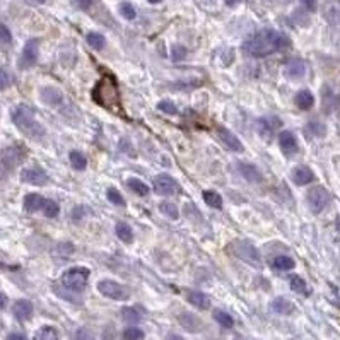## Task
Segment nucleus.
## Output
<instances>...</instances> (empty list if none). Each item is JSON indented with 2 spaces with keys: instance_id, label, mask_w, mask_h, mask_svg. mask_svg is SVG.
I'll use <instances>...</instances> for the list:
<instances>
[{
  "instance_id": "nucleus-22",
  "label": "nucleus",
  "mask_w": 340,
  "mask_h": 340,
  "mask_svg": "<svg viewBox=\"0 0 340 340\" xmlns=\"http://www.w3.org/2000/svg\"><path fill=\"white\" fill-rule=\"evenodd\" d=\"M43 205H45V198L41 197V195H38V194L26 195L24 209L28 210V212H38V210H43Z\"/></svg>"
},
{
  "instance_id": "nucleus-56",
  "label": "nucleus",
  "mask_w": 340,
  "mask_h": 340,
  "mask_svg": "<svg viewBox=\"0 0 340 340\" xmlns=\"http://www.w3.org/2000/svg\"><path fill=\"white\" fill-rule=\"evenodd\" d=\"M35 2H38V3H43V2H47V0H35Z\"/></svg>"
},
{
  "instance_id": "nucleus-38",
  "label": "nucleus",
  "mask_w": 340,
  "mask_h": 340,
  "mask_svg": "<svg viewBox=\"0 0 340 340\" xmlns=\"http://www.w3.org/2000/svg\"><path fill=\"white\" fill-rule=\"evenodd\" d=\"M306 132H308L311 137H322L327 130H325V125H322V123L311 122V123H308V127H306Z\"/></svg>"
},
{
  "instance_id": "nucleus-28",
  "label": "nucleus",
  "mask_w": 340,
  "mask_h": 340,
  "mask_svg": "<svg viewBox=\"0 0 340 340\" xmlns=\"http://www.w3.org/2000/svg\"><path fill=\"white\" fill-rule=\"evenodd\" d=\"M86 41H88V45L93 50H103L104 45H106V40H104V36L101 33H89L86 36Z\"/></svg>"
},
{
  "instance_id": "nucleus-36",
  "label": "nucleus",
  "mask_w": 340,
  "mask_h": 340,
  "mask_svg": "<svg viewBox=\"0 0 340 340\" xmlns=\"http://www.w3.org/2000/svg\"><path fill=\"white\" fill-rule=\"evenodd\" d=\"M60 212V207H58V203L53 202V200H45V205H43V214L47 215V217H50V219H53L56 217Z\"/></svg>"
},
{
  "instance_id": "nucleus-8",
  "label": "nucleus",
  "mask_w": 340,
  "mask_h": 340,
  "mask_svg": "<svg viewBox=\"0 0 340 340\" xmlns=\"http://www.w3.org/2000/svg\"><path fill=\"white\" fill-rule=\"evenodd\" d=\"M152 188L157 195H175L180 192L178 181L166 173H161L152 180Z\"/></svg>"
},
{
  "instance_id": "nucleus-49",
  "label": "nucleus",
  "mask_w": 340,
  "mask_h": 340,
  "mask_svg": "<svg viewBox=\"0 0 340 340\" xmlns=\"http://www.w3.org/2000/svg\"><path fill=\"white\" fill-rule=\"evenodd\" d=\"M81 214H82V215L86 214V209H84V207H77V209L74 210V219H75V221H79V219H81Z\"/></svg>"
},
{
  "instance_id": "nucleus-18",
  "label": "nucleus",
  "mask_w": 340,
  "mask_h": 340,
  "mask_svg": "<svg viewBox=\"0 0 340 340\" xmlns=\"http://www.w3.org/2000/svg\"><path fill=\"white\" fill-rule=\"evenodd\" d=\"M12 311H14V315H16L17 320L26 322V320H29L33 315V303L28 299H19V301H16V304H14Z\"/></svg>"
},
{
  "instance_id": "nucleus-42",
  "label": "nucleus",
  "mask_w": 340,
  "mask_h": 340,
  "mask_svg": "<svg viewBox=\"0 0 340 340\" xmlns=\"http://www.w3.org/2000/svg\"><path fill=\"white\" fill-rule=\"evenodd\" d=\"M108 200L115 205H125V198L122 197V194L116 188H109L108 190Z\"/></svg>"
},
{
  "instance_id": "nucleus-21",
  "label": "nucleus",
  "mask_w": 340,
  "mask_h": 340,
  "mask_svg": "<svg viewBox=\"0 0 340 340\" xmlns=\"http://www.w3.org/2000/svg\"><path fill=\"white\" fill-rule=\"evenodd\" d=\"M178 322L188 332H198L202 328V322L195 315H192V313H181L178 316Z\"/></svg>"
},
{
  "instance_id": "nucleus-2",
  "label": "nucleus",
  "mask_w": 340,
  "mask_h": 340,
  "mask_svg": "<svg viewBox=\"0 0 340 340\" xmlns=\"http://www.w3.org/2000/svg\"><path fill=\"white\" fill-rule=\"evenodd\" d=\"M10 116H12V122L16 123V127L22 132V134L29 135V137H33V139H40L45 135V128L36 120L35 111H33L31 108L21 104V106L12 109Z\"/></svg>"
},
{
  "instance_id": "nucleus-19",
  "label": "nucleus",
  "mask_w": 340,
  "mask_h": 340,
  "mask_svg": "<svg viewBox=\"0 0 340 340\" xmlns=\"http://www.w3.org/2000/svg\"><path fill=\"white\" fill-rule=\"evenodd\" d=\"M41 99H43L47 104H50V106H58V104H62V101H63V94L56 88L48 86V88L41 89Z\"/></svg>"
},
{
  "instance_id": "nucleus-17",
  "label": "nucleus",
  "mask_w": 340,
  "mask_h": 340,
  "mask_svg": "<svg viewBox=\"0 0 340 340\" xmlns=\"http://www.w3.org/2000/svg\"><path fill=\"white\" fill-rule=\"evenodd\" d=\"M217 132H219L221 141L224 142L231 150H236V152H241V150H243V144L240 142V139H238L231 130H228L226 127H219Z\"/></svg>"
},
{
  "instance_id": "nucleus-35",
  "label": "nucleus",
  "mask_w": 340,
  "mask_h": 340,
  "mask_svg": "<svg viewBox=\"0 0 340 340\" xmlns=\"http://www.w3.org/2000/svg\"><path fill=\"white\" fill-rule=\"evenodd\" d=\"M122 318L125 320V322H128V323H139L142 320V315L135 308L127 306V308L122 309Z\"/></svg>"
},
{
  "instance_id": "nucleus-55",
  "label": "nucleus",
  "mask_w": 340,
  "mask_h": 340,
  "mask_svg": "<svg viewBox=\"0 0 340 340\" xmlns=\"http://www.w3.org/2000/svg\"><path fill=\"white\" fill-rule=\"evenodd\" d=\"M147 2H150V3H159L161 0H147Z\"/></svg>"
},
{
  "instance_id": "nucleus-37",
  "label": "nucleus",
  "mask_w": 340,
  "mask_h": 340,
  "mask_svg": "<svg viewBox=\"0 0 340 340\" xmlns=\"http://www.w3.org/2000/svg\"><path fill=\"white\" fill-rule=\"evenodd\" d=\"M118 10H120V14H122L123 17L128 19V21H132V19H135V16H137V10H135V7L132 5L130 2H123V3H120Z\"/></svg>"
},
{
  "instance_id": "nucleus-50",
  "label": "nucleus",
  "mask_w": 340,
  "mask_h": 340,
  "mask_svg": "<svg viewBox=\"0 0 340 340\" xmlns=\"http://www.w3.org/2000/svg\"><path fill=\"white\" fill-rule=\"evenodd\" d=\"M7 340H28V339H26V335H22V334H10L9 337H7Z\"/></svg>"
},
{
  "instance_id": "nucleus-15",
  "label": "nucleus",
  "mask_w": 340,
  "mask_h": 340,
  "mask_svg": "<svg viewBox=\"0 0 340 340\" xmlns=\"http://www.w3.org/2000/svg\"><path fill=\"white\" fill-rule=\"evenodd\" d=\"M291 180H292L296 185H299V187H303V185H308L315 180V173H313L308 166H297V168H294L292 173H291Z\"/></svg>"
},
{
  "instance_id": "nucleus-41",
  "label": "nucleus",
  "mask_w": 340,
  "mask_h": 340,
  "mask_svg": "<svg viewBox=\"0 0 340 340\" xmlns=\"http://www.w3.org/2000/svg\"><path fill=\"white\" fill-rule=\"evenodd\" d=\"M157 108H159L162 113H168V115H176V113H178V108H176V104L173 103V101H169V99L159 101Z\"/></svg>"
},
{
  "instance_id": "nucleus-33",
  "label": "nucleus",
  "mask_w": 340,
  "mask_h": 340,
  "mask_svg": "<svg viewBox=\"0 0 340 340\" xmlns=\"http://www.w3.org/2000/svg\"><path fill=\"white\" fill-rule=\"evenodd\" d=\"M214 320L224 328H233V325H234L233 316L229 315V313H226V311H221V309L214 311Z\"/></svg>"
},
{
  "instance_id": "nucleus-29",
  "label": "nucleus",
  "mask_w": 340,
  "mask_h": 340,
  "mask_svg": "<svg viewBox=\"0 0 340 340\" xmlns=\"http://www.w3.org/2000/svg\"><path fill=\"white\" fill-rule=\"evenodd\" d=\"M203 200H205L207 205L212 207V209H221V207H222V197L214 190H205V192H203Z\"/></svg>"
},
{
  "instance_id": "nucleus-44",
  "label": "nucleus",
  "mask_w": 340,
  "mask_h": 340,
  "mask_svg": "<svg viewBox=\"0 0 340 340\" xmlns=\"http://www.w3.org/2000/svg\"><path fill=\"white\" fill-rule=\"evenodd\" d=\"M0 43H3V45L12 43V35H10L9 28H7L5 24H2V22H0Z\"/></svg>"
},
{
  "instance_id": "nucleus-45",
  "label": "nucleus",
  "mask_w": 340,
  "mask_h": 340,
  "mask_svg": "<svg viewBox=\"0 0 340 340\" xmlns=\"http://www.w3.org/2000/svg\"><path fill=\"white\" fill-rule=\"evenodd\" d=\"M10 86V77L3 69H0V91L7 89Z\"/></svg>"
},
{
  "instance_id": "nucleus-32",
  "label": "nucleus",
  "mask_w": 340,
  "mask_h": 340,
  "mask_svg": "<svg viewBox=\"0 0 340 340\" xmlns=\"http://www.w3.org/2000/svg\"><path fill=\"white\" fill-rule=\"evenodd\" d=\"M35 340H58V334L53 327H41L35 334Z\"/></svg>"
},
{
  "instance_id": "nucleus-10",
  "label": "nucleus",
  "mask_w": 340,
  "mask_h": 340,
  "mask_svg": "<svg viewBox=\"0 0 340 340\" xmlns=\"http://www.w3.org/2000/svg\"><path fill=\"white\" fill-rule=\"evenodd\" d=\"M38 55H40V43H38V40H29L28 43L24 45V50H22V56H21L22 69L35 65L38 60Z\"/></svg>"
},
{
  "instance_id": "nucleus-57",
  "label": "nucleus",
  "mask_w": 340,
  "mask_h": 340,
  "mask_svg": "<svg viewBox=\"0 0 340 340\" xmlns=\"http://www.w3.org/2000/svg\"><path fill=\"white\" fill-rule=\"evenodd\" d=\"M3 327V323H2V320H0V328H2Z\"/></svg>"
},
{
  "instance_id": "nucleus-5",
  "label": "nucleus",
  "mask_w": 340,
  "mask_h": 340,
  "mask_svg": "<svg viewBox=\"0 0 340 340\" xmlns=\"http://www.w3.org/2000/svg\"><path fill=\"white\" fill-rule=\"evenodd\" d=\"M233 251L236 253L238 258H241L244 263H248V265L255 267V269H260V267H262L260 253L251 243H246V241H236V243L233 244Z\"/></svg>"
},
{
  "instance_id": "nucleus-53",
  "label": "nucleus",
  "mask_w": 340,
  "mask_h": 340,
  "mask_svg": "<svg viewBox=\"0 0 340 340\" xmlns=\"http://www.w3.org/2000/svg\"><path fill=\"white\" fill-rule=\"evenodd\" d=\"M168 340H183L181 337H176V335H171V337H169Z\"/></svg>"
},
{
  "instance_id": "nucleus-39",
  "label": "nucleus",
  "mask_w": 340,
  "mask_h": 340,
  "mask_svg": "<svg viewBox=\"0 0 340 340\" xmlns=\"http://www.w3.org/2000/svg\"><path fill=\"white\" fill-rule=\"evenodd\" d=\"M159 209H161V212L164 214V215H168V217H171V219H178V207L176 205H173V203H168V202H162L161 205H159Z\"/></svg>"
},
{
  "instance_id": "nucleus-34",
  "label": "nucleus",
  "mask_w": 340,
  "mask_h": 340,
  "mask_svg": "<svg viewBox=\"0 0 340 340\" xmlns=\"http://www.w3.org/2000/svg\"><path fill=\"white\" fill-rule=\"evenodd\" d=\"M291 289L294 291V292H299V294H308V284L304 282L303 277H299V275H292L291 277Z\"/></svg>"
},
{
  "instance_id": "nucleus-58",
  "label": "nucleus",
  "mask_w": 340,
  "mask_h": 340,
  "mask_svg": "<svg viewBox=\"0 0 340 340\" xmlns=\"http://www.w3.org/2000/svg\"><path fill=\"white\" fill-rule=\"evenodd\" d=\"M236 340H240V339H236Z\"/></svg>"
},
{
  "instance_id": "nucleus-48",
  "label": "nucleus",
  "mask_w": 340,
  "mask_h": 340,
  "mask_svg": "<svg viewBox=\"0 0 340 340\" xmlns=\"http://www.w3.org/2000/svg\"><path fill=\"white\" fill-rule=\"evenodd\" d=\"M301 3H303L309 12H315L316 10V0H301Z\"/></svg>"
},
{
  "instance_id": "nucleus-51",
  "label": "nucleus",
  "mask_w": 340,
  "mask_h": 340,
  "mask_svg": "<svg viewBox=\"0 0 340 340\" xmlns=\"http://www.w3.org/2000/svg\"><path fill=\"white\" fill-rule=\"evenodd\" d=\"M5 303H7V297H5V294H2V292H0V309H3V308H5Z\"/></svg>"
},
{
  "instance_id": "nucleus-25",
  "label": "nucleus",
  "mask_w": 340,
  "mask_h": 340,
  "mask_svg": "<svg viewBox=\"0 0 340 340\" xmlns=\"http://www.w3.org/2000/svg\"><path fill=\"white\" fill-rule=\"evenodd\" d=\"M188 301L198 309H207L210 306L209 296H205L203 292H198V291H194V292L188 294Z\"/></svg>"
},
{
  "instance_id": "nucleus-31",
  "label": "nucleus",
  "mask_w": 340,
  "mask_h": 340,
  "mask_svg": "<svg viewBox=\"0 0 340 340\" xmlns=\"http://www.w3.org/2000/svg\"><path fill=\"white\" fill-rule=\"evenodd\" d=\"M69 159H70V164L74 166V169H77V171H82V169H86V164H88V161H86L84 154L79 152V150H72L69 154Z\"/></svg>"
},
{
  "instance_id": "nucleus-9",
  "label": "nucleus",
  "mask_w": 340,
  "mask_h": 340,
  "mask_svg": "<svg viewBox=\"0 0 340 340\" xmlns=\"http://www.w3.org/2000/svg\"><path fill=\"white\" fill-rule=\"evenodd\" d=\"M21 180L24 183L35 185V187H41V185H47L48 176L43 169L36 168V166H31V168H24L21 171Z\"/></svg>"
},
{
  "instance_id": "nucleus-27",
  "label": "nucleus",
  "mask_w": 340,
  "mask_h": 340,
  "mask_svg": "<svg viewBox=\"0 0 340 340\" xmlns=\"http://www.w3.org/2000/svg\"><path fill=\"white\" fill-rule=\"evenodd\" d=\"M272 265H274V269H277V270H292L296 263H294V260L291 258V256L281 255V256H275Z\"/></svg>"
},
{
  "instance_id": "nucleus-52",
  "label": "nucleus",
  "mask_w": 340,
  "mask_h": 340,
  "mask_svg": "<svg viewBox=\"0 0 340 340\" xmlns=\"http://www.w3.org/2000/svg\"><path fill=\"white\" fill-rule=\"evenodd\" d=\"M226 3H228L229 7H233L234 3H238V0H226Z\"/></svg>"
},
{
  "instance_id": "nucleus-7",
  "label": "nucleus",
  "mask_w": 340,
  "mask_h": 340,
  "mask_svg": "<svg viewBox=\"0 0 340 340\" xmlns=\"http://www.w3.org/2000/svg\"><path fill=\"white\" fill-rule=\"evenodd\" d=\"M306 200H308V205H309V209H311V212L320 214L325 207L328 205V202H330V194L327 192V188L315 187L308 192Z\"/></svg>"
},
{
  "instance_id": "nucleus-47",
  "label": "nucleus",
  "mask_w": 340,
  "mask_h": 340,
  "mask_svg": "<svg viewBox=\"0 0 340 340\" xmlns=\"http://www.w3.org/2000/svg\"><path fill=\"white\" fill-rule=\"evenodd\" d=\"M75 2V5L79 7V9H82V10H88L93 7V3L96 2V0H74Z\"/></svg>"
},
{
  "instance_id": "nucleus-14",
  "label": "nucleus",
  "mask_w": 340,
  "mask_h": 340,
  "mask_svg": "<svg viewBox=\"0 0 340 340\" xmlns=\"http://www.w3.org/2000/svg\"><path fill=\"white\" fill-rule=\"evenodd\" d=\"M281 120L275 118V116H267V118H262L256 122V128H258V134L262 135V137L269 139L272 137V134H274L275 130H277L279 127H281Z\"/></svg>"
},
{
  "instance_id": "nucleus-16",
  "label": "nucleus",
  "mask_w": 340,
  "mask_h": 340,
  "mask_svg": "<svg viewBox=\"0 0 340 340\" xmlns=\"http://www.w3.org/2000/svg\"><path fill=\"white\" fill-rule=\"evenodd\" d=\"M238 169H240V175L246 181H250V183H260V181L263 180L262 173H260V169L256 168L255 164H250V162H240Z\"/></svg>"
},
{
  "instance_id": "nucleus-12",
  "label": "nucleus",
  "mask_w": 340,
  "mask_h": 340,
  "mask_svg": "<svg viewBox=\"0 0 340 340\" xmlns=\"http://www.w3.org/2000/svg\"><path fill=\"white\" fill-rule=\"evenodd\" d=\"M279 146H281L282 152L287 156H292L294 152H297V139L292 132L284 130L279 134Z\"/></svg>"
},
{
  "instance_id": "nucleus-11",
  "label": "nucleus",
  "mask_w": 340,
  "mask_h": 340,
  "mask_svg": "<svg viewBox=\"0 0 340 340\" xmlns=\"http://www.w3.org/2000/svg\"><path fill=\"white\" fill-rule=\"evenodd\" d=\"M24 150L21 149V147L17 146H12V147H7V149L2 150V162L7 166L9 169L16 168V166L21 164L22 161H24Z\"/></svg>"
},
{
  "instance_id": "nucleus-3",
  "label": "nucleus",
  "mask_w": 340,
  "mask_h": 340,
  "mask_svg": "<svg viewBox=\"0 0 340 340\" xmlns=\"http://www.w3.org/2000/svg\"><path fill=\"white\" fill-rule=\"evenodd\" d=\"M93 97L97 104L104 108H111L115 101H118V88L115 81L109 75H104L99 82H96V88L93 91Z\"/></svg>"
},
{
  "instance_id": "nucleus-1",
  "label": "nucleus",
  "mask_w": 340,
  "mask_h": 340,
  "mask_svg": "<svg viewBox=\"0 0 340 340\" xmlns=\"http://www.w3.org/2000/svg\"><path fill=\"white\" fill-rule=\"evenodd\" d=\"M291 47V40L284 33H279L275 29H262L260 33L248 38L243 43V51L255 58L269 56L275 51H282Z\"/></svg>"
},
{
  "instance_id": "nucleus-30",
  "label": "nucleus",
  "mask_w": 340,
  "mask_h": 340,
  "mask_svg": "<svg viewBox=\"0 0 340 340\" xmlns=\"http://www.w3.org/2000/svg\"><path fill=\"white\" fill-rule=\"evenodd\" d=\"M127 185H128V188L134 192V194L141 195V197H146V195L149 194V187H147L144 181L137 180V178H130L127 181Z\"/></svg>"
},
{
  "instance_id": "nucleus-20",
  "label": "nucleus",
  "mask_w": 340,
  "mask_h": 340,
  "mask_svg": "<svg viewBox=\"0 0 340 340\" xmlns=\"http://www.w3.org/2000/svg\"><path fill=\"white\" fill-rule=\"evenodd\" d=\"M323 16L330 24H339L340 22V0H330L323 7Z\"/></svg>"
},
{
  "instance_id": "nucleus-40",
  "label": "nucleus",
  "mask_w": 340,
  "mask_h": 340,
  "mask_svg": "<svg viewBox=\"0 0 340 340\" xmlns=\"http://www.w3.org/2000/svg\"><path fill=\"white\" fill-rule=\"evenodd\" d=\"M123 340H144V332L141 330V328H127L125 332H123Z\"/></svg>"
},
{
  "instance_id": "nucleus-43",
  "label": "nucleus",
  "mask_w": 340,
  "mask_h": 340,
  "mask_svg": "<svg viewBox=\"0 0 340 340\" xmlns=\"http://www.w3.org/2000/svg\"><path fill=\"white\" fill-rule=\"evenodd\" d=\"M171 56L175 62H180V60H183L185 56H187V48H185L183 45H173Z\"/></svg>"
},
{
  "instance_id": "nucleus-13",
  "label": "nucleus",
  "mask_w": 340,
  "mask_h": 340,
  "mask_svg": "<svg viewBox=\"0 0 340 340\" xmlns=\"http://www.w3.org/2000/svg\"><path fill=\"white\" fill-rule=\"evenodd\" d=\"M284 74L287 79H292V81H297V79H303L306 74V65L301 58H292L286 63Z\"/></svg>"
},
{
  "instance_id": "nucleus-26",
  "label": "nucleus",
  "mask_w": 340,
  "mask_h": 340,
  "mask_svg": "<svg viewBox=\"0 0 340 340\" xmlns=\"http://www.w3.org/2000/svg\"><path fill=\"white\" fill-rule=\"evenodd\" d=\"M115 231H116V236H118L123 243L128 244V243H132V241H134V231H132V228L127 224V222H118Z\"/></svg>"
},
{
  "instance_id": "nucleus-4",
  "label": "nucleus",
  "mask_w": 340,
  "mask_h": 340,
  "mask_svg": "<svg viewBox=\"0 0 340 340\" xmlns=\"http://www.w3.org/2000/svg\"><path fill=\"white\" fill-rule=\"evenodd\" d=\"M91 270L86 269V267H72L62 275V284L70 291H82L86 286H88Z\"/></svg>"
},
{
  "instance_id": "nucleus-23",
  "label": "nucleus",
  "mask_w": 340,
  "mask_h": 340,
  "mask_svg": "<svg viewBox=\"0 0 340 340\" xmlns=\"http://www.w3.org/2000/svg\"><path fill=\"white\" fill-rule=\"evenodd\" d=\"M294 103H296V106L299 109H309L315 104V96H313L309 91H299V93L296 94V97H294Z\"/></svg>"
},
{
  "instance_id": "nucleus-46",
  "label": "nucleus",
  "mask_w": 340,
  "mask_h": 340,
  "mask_svg": "<svg viewBox=\"0 0 340 340\" xmlns=\"http://www.w3.org/2000/svg\"><path fill=\"white\" fill-rule=\"evenodd\" d=\"M75 340H96V339H94V335L91 334L89 330L81 328V330H77V334H75Z\"/></svg>"
},
{
  "instance_id": "nucleus-24",
  "label": "nucleus",
  "mask_w": 340,
  "mask_h": 340,
  "mask_svg": "<svg viewBox=\"0 0 340 340\" xmlns=\"http://www.w3.org/2000/svg\"><path fill=\"white\" fill-rule=\"evenodd\" d=\"M272 309L275 313H279V315H289V313L294 311V304L289 299H286V297H275L272 301Z\"/></svg>"
},
{
  "instance_id": "nucleus-54",
  "label": "nucleus",
  "mask_w": 340,
  "mask_h": 340,
  "mask_svg": "<svg viewBox=\"0 0 340 340\" xmlns=\"http://www.w3.org/2000/svg\"><path fill=\"white\" fill-rule=\"evenodd\" d=\"M337 229H339V231H340V215H339V217H337Z\"/></svg>"
},
{
  "instance_id": "nucleus-6",
  "label": "nucleus",
  "mask_w": 340,
  "mask_h": 340,
  "mask_svg": "<svg viewBox=\"0 0 340 340\" xmlns=\"http://www.w3.org/2000/svg\"><path fill=\"white\" fill-rule=\"evenodd\" d=\"M97 291L104 297H109V299H115V301H125L130 296V292H128L125 286H122L116 281H111V279H104V281L97 282Z\"/></svg>"
}]
</instances>
